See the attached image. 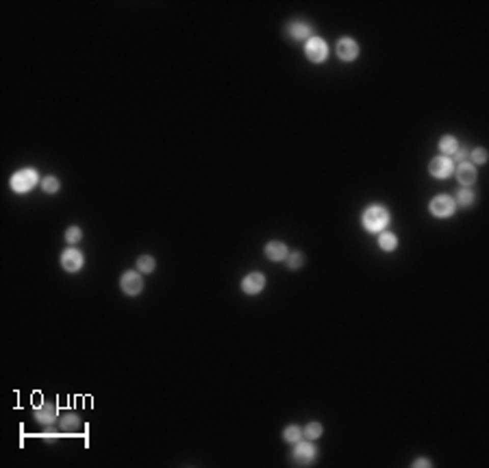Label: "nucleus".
<instances>
[{
	"instance_id": "f257e3e1",
	"label": "nucleus",
	"mask_w": 489,
	"mask_h": 468,
	"mask_svg": "<svg viewBox=\"0 0 489 468\" xmlns=\"http://www.w3.org/2000/svg\"><path fill=\"white\" fill-rule=\"evenodd\" d=\"M387 222H389L387 209H383V207H378V205L365 209V214H363V227L368 229V231H372V233L383 231V229L387 227Z\"/></svg>"
},
{
	"instance_id": "f03ea898",
	"label": "nucleus",
	"mask_w": 489,
	"mask_h": 468,
	"mask_svg": "<svg viewBox=\"0 0 489 468\" xmlns=\"http://www.w3.org/2000/svg\"><path fill=\"white\" fill-rule=\"evenodd\" d=\"M305 55L309 57V61L322 63V61L326 59V55H329V48H326L324 39H320V37H309V42L305 44Z\"/></svg>"
},
{
	"instance_id": "7ed1b4c3",
	"label": "nucleus",
	"mask_w": 489,
	"mask_h": 468,
	"mask_svg": "<svg viewBox=\"0 0 489 468\" xmlns=\"http://www.w3.org/2000/svg\"><path fill=\"white\" fill-rule=\"evenodd\" d=\"M37 183V172L35 170H20L11 176V190L13 192H29L33 185Z\"/></svg>"
},
{
	"instance_id": "20e7f679",
	"label": "nucleus",
	"mask_w": 489,
	"mask_h": 468,
	"mask_svg": "<svg viewBox=\"0 0 489 468\" xmlns=\"http://www.w3.org/2000/svg\"><path fill=\"white\" fill-rule=\"evenodd\" d=\"M452 212H454V198L442 194V196H435L433 200H430V214H433V216L448 218Z\"/></svg>"
},
{
	"instance_id": "39448f33",
	"label": "nucleus",
	"mask_w": 489,
	"mask_h": 468,
	"mask_svg": "<svg viewBox=\"0 0 489 468\" xmlns=\"http://www.w3.org/2000/svg\"><path fill=\"white\" fill-rule=\"evenodd\" d=\"M335 53H337V57H339L341 61H355V59H357V55H359V46H357L355 39H350V37H341L339 42H337Z\"/></svg>"
},
{
	"instance_id": "423d86ee",
	"label": "nucleus",
	"mask_w": 489,
	"mask_h": 468,
	"mask_svg": "<svg viewBox=\"0 0 489 468\" xmlns=\"http://www.w3.org/2000/svg\"><path fill=\"white\" fill-rule=\"evenodd\" d=\"M120 285H122V290H124L126 294L135 296V294H140L142 290H144V281H142V277H140L137 272H126L124 277H122Z\"/></svg>"
},
{
	"instance_id": "0eeeda50",
	"label": "nucleus",
	"mask_w": 489,
	"mask_h": 468,
	"mask_svg": "<svg viewBox=\"0 0 489 468\" xmlns=\"http://www.w3.org/2000/svg\"><path fill=\"white\" fill-rule=\"evenodd\" d=\"M428 172L433 176H437V179H446V176L452 172V161L448 157H435L428 164Z\"/></svg>"
},
{
	"instance_id": "6e6552de",
	"label": "nucleus",
	"mask_w": 489,
	"mask_h": 468,
	"mask_svg": "<svg viewBox=\"0 0 489 468\" xmlns=\"http://www.w3.org/2000/svg\"><path fill=\"white\" fill-rule=\"evenodd\" d=\"M61 266H63V270H68V272H76V270H80V266H83V255L74 251V248H68V251H63V255H61Z\"/></svg>"
},
{
	"instance_id": "1a4fd4ad",
	"label": "nucleus",
	"mask_w": 489,
	"mask_h": 468,
	"mask_svg": "<svg viewBox=\"0 0 489 468\" xmlns=\"http://www.w3.org/2000/svg\"><path fill=\"white\" fill-rule=\"evenodd\" d=\"M263 288H265V277H263V274H259V272H252V274H248V277L241 281V290L246 294H259Z\"/></svg>"
},
{
	"instance_id": "9d476101",
	"label": "nucleus",
	"mask_w": 489,
	"mask_h": 468,
	"mask_svg": "<svg viewBox=\"0 0 489 468\" xmlns=\"http://www.w3.org/2000/svg\"><path fill=\"white\" fill-rule=\"evenodd\" d=\"M456 181H459L461 185H472L476 181V168L470 164V161H463V164H459V168H456Z\"/></svg>"
},
{
	"instance_id": "9b49d317",
	"label": "nucleus",
	"mask_w": 489,
	"mask_h": 468,
	"mask_svg": "<svg viewBox=\"0 0 489 468\" xmlns=\"http://www.w3.org/2000/svg\"><path fill=\"white\" fill-rule=\"evenodd\" d=\"M265 255H267V259H272V262H283V259H287V246H285L283 242H270V244L265 246Z\"/></svg>"
},
{
	"instance_id": "f8f14e48",
	"label": "nucleus",
	"mask_w": 489,
	"mask_h": 468,
	"mask_svg": "<svg viewBox=\"0 0 489 468\" xmlns=\"http://www.w3.org/2000/svg\"><path fill=\"white\" fill-rule=\"evenodd\" d=\"M296 462L298 464H303V466H307V464H311L313 462V457H315V451H313V447L311 445H305V442H298V447H296Z\"/></svg>"
},
{
	"instance_id": "ddd939ff",
	"label": "nucleus",
	"mask_w": 489,
	"mask_h": 468,
	"mask_svg": "<svg viewBox=\"0 0 489 468\" xmlns=\"http://www.w3.org/2000/svg\"><path fill=\"white\" fill-rule=\"evenodd\" d=\"M55 416H57V409L52 405H42V407H37V411H35V418L42 425H52Z\"/></svg>"
},
{
	"instance_id": "4468645a",
	"label": "nucleus",
	"mask_w": 489,
	"mask_h": 468,
	"mask_svg": "<svg viewBox=\"0 0 489 468\" xmlns=\"http://www.w3.org/2000/svg\"><path fill=\"white\" fill-rule=\"evenodd\" d=\"M309 33H311V27H309L307 22H293L289 27V35L293 39H307Z\"/></svg>"
},
{
	"instance_id": "2eb2a0df",
	"label": "nucleus",
	"mask_w": 489,
	"mask_h": 468,
	"mask_svg": "<svg viewBox=\"0 0 489 468\" xmlns=\"http://www.w3.org/2000/svg\"><path fill=\"white\" fill-rule=\"evenodd\" d=\"M439 148H442L444 157H448V155H454V152L459 150V144H456V140L452 135H446V137H442V142H439Z\"/></svg>"
},
{
	"instance_id": "dca6fc26",
	"label": "nucleus",
	"mask_w": 489,
	"mask_h": 468,
	"mask_svg": "<svg viewBox=\"0 0 489 468\" xmlns=\"http://www.w3.org/2000/svg\"><path fill=\"white\" fill-rule=\"evenodd\" d=\"M378 246L383 248V251H394V248L398 246V240L394 233H381L378 236Z\"/></svg>"
},
{
	"instance_id": "f3484780",
	"label": "nucleus",
	"mask_w": 489,
	"mask_h": 468,
	"mask_svg": "<svg viewBox=\"0 0 489 468\" xmlns=\"http://www.w3.org/2000/svg\"><path fill=\"white\" fill-rule=\"evenodd\" d=\"M137 268H140L142 272H152L154 270V259L150 255H142L140 259H137Z\"/></svg>"
},
{
	"instance_id": "a211bd4d",
	"label": "nucleus",
	"mask_w": 489,
	"mask_h": 468,
	"mask_svg": "<svg viewBox=\"0 0 489 468\" xmlns=\"http://www.w3.org/2000/svg\"><path fill=\"white\" fill-rule=\"evenodd\" d=\"M300 435H303V431H300L298 429V427H287V429H285V433H283V438L285 440H287V442H296V445H298V442H300Z\"/></svg>"
},
{
	"instance_id": "6ab92c4d",
	"label": "nucleus",
	"mask_w": 489,
	"mask_h": 468,
	"mask_svg": "<svg viewBox=\"0 0 489 468\" xmlns=\"http://www.w3.org/2000/svg\"><path fill=\"white\" fill-rule=\"evenodd\" d=\"M305 435L309 440H315V438H320L322 435V425L320 423H311V425H307V429H305Z\"/></svg>"
},
{
	"instance_id": "aec40b11",
	"label": "nucleus",
	"mask_w": 489,
	"mask_h": 468,
	"mask_svg": "<svg viewBox=\"0 0 489 468\" xmlns=\"http://www.w3.org/2000/svg\"><path fill=\"white\" fill-rule=\"evenodd\" d=\"M456 203L463 205V207H468V205L474 203V194H472L470 190H461L459 194H456Z\"/></svg>"
},
{
	"instance_id": "412c9836",
	"label": "nucleus",
	"mask_w": 489,
	"mask_h": 468,
	"mask_svg": "<svg viewBox=\"0 0 489 468\" xmlns=\"http://www.w3.org/2000/svg\"><path fill=\"white\" fill-rule=\"evenodd\" d=\"M42 188H44V192H48V194H52V192L59 190V181H57L55 176H46V179L42 181Z\"/></svg>"
},
{
	"instance_id": "4be33fe9",
	"label": "nucleus",
	"mask_w": 489,
	"mask_h": 468,
	"mask_svg": "<svg viewBox=\"0 0 489 468\" xmlns=\"http://www.w3.org/2000/svg\"><path fill=\"white\" fill-rule=\"evenodd\" d=\"M80 238H83V231H80L78 227H70L68 231H65V240H68L70 244H74V242H78Z\"/></svg>"
},
{
	"instance_id": "5701e85b",
	"label": "nucleus",
	"mask_w": 489,
	"mask_h": 468,
	"mask_svg": "<svg viewBox=\"0 0 489 468\" xmlns=\"http://www.w3.org/2000/svg\"><path fill=\"white\" fill-rule=\"evenodd\" d=\"M287 266H289L291 270L300 268V266H303V255H300V253H291V255L287 257Z\"/></svg>"
},
{
	"instance_id": "b1692460",
	"label": "nucleus",
	"mask_w": 489,
	"mask_h": 468,
	"mask_svg": "<svg viewBox=\"0 0 489 468\" xmlns=\"http://www.w3.org/2000/svg\"><path fill=\"white\" fill-rule=\"evenodd\" d=\"M485 161H487V152L483 148L472 150V164H485Z\"/></svg>"
},
{
	"instance_id": "393cba45",
	"label": "nucleus",
	"mask_w": 489,
	"mask_h": 468,
	"mask_svg": "<svg viewBox=\"0 0 489 468\" xmlns=\"http://www.w3.org/2000/svg\"><path fill=\"white\" fill-rule=\"evenodd\" d=\"M76 425H78V418H76V416H72V414H70V416H65L63 421H61V427H63V429H74Z\"/></svg>"
},
{
	"instance_id": "a878e982",
	"label": "nucleus",
	"mask_w": 489,
	"mask_h": 468,
	"mask_svg": "<svg viewBox=\"0 0 489 468\" xmlns=\"http://www.w3.org/2000/svg\"><path fill=\"white\" fill-rule=\"evenodd\" d=\"M413 466H430L428 459H418V462H413Z\"/></svg>"
}]
</instances>
